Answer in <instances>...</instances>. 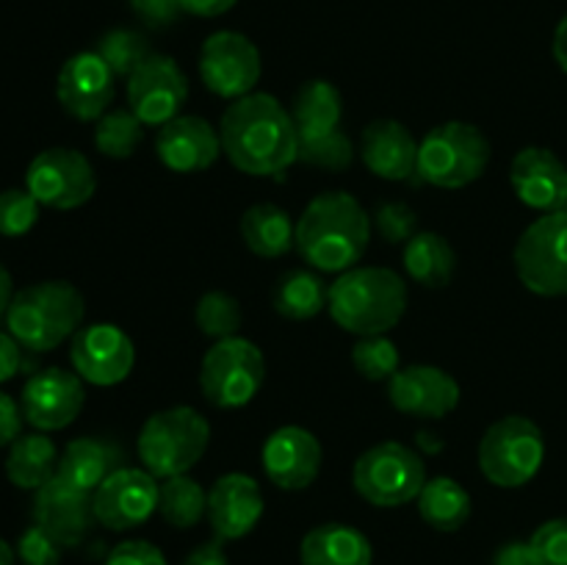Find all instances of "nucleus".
Instances as JSON below:
<instances>
[{
    "label": "nucleus",
    "mask_w": 567,
    "mask_h": 565,
    "mask_svg": "<svg viewBox=\"0 0 567 565\" xmlns=\"http://www.w3.org/2000/svg\"><path fill=\"white\" fill-rule=\"evenodd\" d=\"M221 153L233 166L255 177L286 172L299 158V138L291 111L266 92L233 100L219 122Z\"/></svg>",
    "instance_id": "nucleus-1"
},
{
    "label": "nucleus",
    "mask_w": 567,
    "mask_h": 565,
    "mask_svg": "<svg viewBox=\"0 0 567 565\" xmlns=\"http://www.w3.org/2000/svg\"><path fill=\"white\" fill-rule=\"evenodd\" d=\"M371 242V216L349 192H324L297 222V249L313 269L349 271Z\"/></svg>",
    "instance_id": "nucleus-2"
},
{
    "label": "nucleus",
    "mask_w": 567,
    "mask_h": 565,
    "mask_svg": "<svg viewBox=\"0 0 567 565\" xmlns=\"http://www.w3.org/2000/svg\"><path fill=\"white\" fill-rule=\"evenodd\" d=\"M330 316L354 336H385L408 310V286L385 266H358L330 286Z\"/></svg>",
    "instance_id": "nucleus-3"
},
{
    "label": "nucleus",
    "mask_w": 567,
    "mask_h": 565,
    "mask_svg": "<svg viewBox=\"0 0 567 565\" xmlns=\"http://www.w3.org/2000/svg\"><path fill=\"white\" fill-rule=\"evenodd\" d=\"M83 316L86 299L72 282L42 280L14 294L6 325L22 349L50 352L81 330Z\"/></svg>",
    "instance_id": "nucleus-4"
},
{
    "label": "nucleus",
    "mask_w": 567,
    "mask_h": 565,
    "mask_svg": "<svg viewBox=\"0 0 567 565\" xmlns=\"http://www.w3.org/2000/svg\"><path fill=\"white\" fill-rule=\"evenodd\" d=\"M210 443V424L188 404L158 410L138 432V460L155 480H169L192 471Z\"/></svg>",
    "instance_id": "nucleus-5"
},
{
    "label": "nucleus",
    "mask_w": 567,
    "mask_h": 565,
    "mask_svg": "<svg viewBox=\"0 0 567 565\" xmlns=\"http://www.w3.org/2000/svg\"><path fill=\"white\" fill-rule=\"evenodd\" d=\"M491 164V142L471 122H443L419 144L415 175L437 188H463Z\"/></svg>",
    "instance_id": "nucleus-6"
},
{
    "label": "nucleus",
    "mask_w": 567,
    "mask_h": 565,
    "mask_svg": "<svg viewBox=\"0 0 567 565\" xmlns=\"http://www.w3.org/2000/svg\"><path fill=\"white\" fill-rule=\"evenodd\" d=\"M546 460L543 430L526 415H504L480 441V469L496 487L532 482Z\"/></svg>",
    "instance_id": "nucleus-7"
},
{
    "label": "nucleus",
    "mask_w": 567,
    "mask_h": 565,
    "mask_svg": "<svg viewBox=\"0 0 567 565\" xmlns=\"http://www.w3.org/2000/svg\"><path fill=\"white\" fill-rule=\"evenodd\" d=\"M266 380V358L241 336L221 338L205 352L199 388L214 408L236 410L252 402Z\"/></svg>",
    "instance_id": "nucleus-8"
},
{
    "label": "nucleus",
    "mask_w": 567,
    "mask_h": 565,
    "mask_svg": "<svg viewBox=\"0 0 567 565\" xmlns=\"http://www.w3.org/2000/svg\"><path fill=\"white\" fill-rule=\"evenodd\" d=\"M352 482L374 507H402L419 499L421 487L426 485V465L421 454L404 443L385 441L360 454Z\"/></svg>",
    "instance_id": "nucleus-9"
},
{
    "label": "nucleus",
    "mask_w": 567,
    "mask_h": 565,
    "mask_svg": "<svg viewBox=\"0 0 567 565\" xmlns=\"http://www.w3.org/2000/svg\"><path fill=\"white\" fill-rule=\"evenodd\" d=\"M520 282L540 297H567V208L543 214L515 244Z\"/></svg>",
    "instance_id": "nucleus-10"
},
{
    "label": "nucleus",
    "mask_w": 567,
    "mask_h": 565,
    "mask_svg": "<svg viewBox=\"0 0 567 565\" xmlns=\"http://www.w3.org/2000/svg\"><path fill=\"white\" fill-rule=\"evenodd\" d=\"M25 188L39 199V205L72 210L94 197L97 177L83 153L72 147H50L28 164Z\"/></svg>",
    "instance_id": "nucleus-11"
},
{
    "label": "nucleus",
    "mask_w": 567,
    "mask_h": 565,
    "mask_svg": "<svg viewBox=\"0 0 567 565\" xmlns=\"http://www.w3.org/2000/svg\"><path fill=\"white\" fill-rule=\"evenodd\" d=\"M264 61L249 37L238 31H216L199 50V78L219 97L238 100L252 94L260 81Z\"/></svg>",
    "instance_id": "nucleus-12"
},
{
    "label": "nucleus",
    "mask_w": 567,
    "mask_h": 565,
    "mask_svg": "<svg viewBox=\"0 0 567 565\" xmlns=\"http://www.w3.org/2000/svg\"><path fill=\"white\" fill-rule=\"evenodd\" d=\"M188 100V78L175 59L153 53L127 78V105L144 125L164 127L181 116Z\"/></svg>",
    "instance_id": "nucleus-13"
},
{
    "label": "nucleus",
    "mask_w": 567,
    "mask_h": 565,
    "mask_svg": "<svg viewBox=\"0 0 567 565\" xmlns=\"http://www.w3.org/2000/svg\"><path fill=\"white\" fill-rule=\"evenodd\" d=\"M72 369L92 386H116L127 380L136 363L133 338L111 321H94L72 336Z\"/></svg>",
    "instance_id": "nucleus-14"
},
{
    "label": "nucleus",
    "mask_w": 567,
    "mask_h": 565,
    "mask_svg": "<svg viewBox=\"0 0 567 565\" xmlns=\"http://www.w3.org/2000/svg\"><path fill=\"white\" fill-rule=\"evenodd\" d=\"M158 496L161 485L150 471L122 465L92 493L94 518L114 532L136 530L158 510Z\"/></svg>",
    "instance_id": "nucleus-15"
},
{
    "label": "nucleus",
    "mask_w": 567,
    "mask_h": 565,
    "mask_svg": "<svg viewBox=\"0 0 567 565\" xmlns=\"http://www.w3.org/2000/svg\"><path fill=\"white\" fill-rule=\"evenodd\" d=\"M83 402H86L83 380L75 371L64 369L37 371L25 382L20 397L22 415L39 432H55L70 427L81 415Z\"/></svg>",
    "instance_id": "nucleus-16"
},
{
    "label": "nucleus",
    "mask_w": 567,
    "mask_h": 565,
    "mask_svg": "<svg viewBox=\"0 0 567 565\" xmlns=\"http://www.w3.org/2000/svg\"><path fill=\"white\" fill-rule=\"evenodd\" d=\"M114 72L100 53H75L61 64L55 81V97L61 109L81 122L100 120L114 103Z\"/></svg>",
    "instance_id": "nucleus-17"
},
{
    "label": "nucleus",
    "mask_w": 567,
    "mask_h": 565,
    "mask_svg": "<svg viewBox=\"0 0 567 565\" xmlns=\"http://www.w3.org/2000/svg\"><path fill=\"white\" fill-rule=\"evenodd\" d=\"M321 443L310 430L297 424L280 427L264 443V471L282 491H305L321 471Z\"/></svg>",
    "instance_id": "nucleus-18"
},
{
    "label": "nucleus",
    "mask_w": 567,
    "mask_h": 565,
    "mask_svg": "<svg viewBox=\"0 0 567 565\" xmlns=\"http://www.w3.org/2000/svg\"><path fill=\"white\" fill-rule=\"evenodd\" d=\"M92 493L70 485L59 474L44 482L33 496V524L48 530L66 548L78 546L94 524Z\"/></svg>",
    "instance_id": "nucleus-19"
},
{
    "label": "nucleus",
    "mask_w": 567,
    "mask_h": 565,
    "mask_svg": "<svg viewBox=\"0 0 567 565\" xmlns=\"http://www.w3.org/2000/svg\"><path fill=\"white\" fill-rule=\"evenodd\" d=\"M388 397L396 410L419 419H443L460 404V382L437 366H408L391 377Z\"/></svg>",
    "instance_id": "nucleus-20"
},
{
    "label": "nucleus",
    "mask_w": 567,
    "mask_h": 565,
    "mask_svg": "<svg viewBox=\"0 0 567 565\" xmlns=\"http://www.w3.org/2000/svg\"><path fill=\"white\" fill-rule=\"evenodd\" d=\"M264 491L249 474L233 471L219 476L208 491V521L219 541L249 535L264 518Z\"/></svg>",
    "instance_id": "nucleus-21"
},
{
    "label": "nucleus",
    "mask_w": 567,
    "mask_h": 565,
    "mask_svg": "<svg viewBox=\"0 0 567 565\" xmlns=\"http://www.w3.org/2000/svg\"><path fill=\"white\" fill-rule=\"evenodd\" d=\"M509 183L529 208L551 214L567 208V166L548 147H524L509 166Z\"/></svg>",
    "instance_id": "nucleus-22"
},
{
    "label": "nucleus",
    "mask_w": 567,
    "mask_h": 565,
    "mask_svg": "<svg viewBox=\"0 0 567 565\" xmlns=\"http://www.w3.org/2000/svg\"><path fill=\"white\" fill-rule=\"evenodd\" d=\"M155 150L166 170L192 175L210 170L221 153L219 131L203 116H175L155 136Z\"/></svg>",
    "instance_id": "nucleus-23"
},
{
    "label": "nucleus",
    "mask_w": 567,
    "mask_h": 565,
    "mask_svg": "<svg viewBox=\"0 0 567 565\" xmlns=\"http://www.w3.org/2000/svg\"><path fill=\"white\" fill-rule=\"evenodd\" d=\"M360 153L371 175L385 181H408L419 166V142L396 120L371 122L360 138Z\"/></svg>",
    "instance_id": "nucleus-24"
},
{
    "label": "nucleus",
    "mask_w": 567,
    "mask_h": 565,
    "mask_svg": "<svg viewBox=\"0 0 567 565\" xmlns=\"http://www.w3.org/2000/svg\"><path fill=\"white\" fill-rule=\"evenodd\" d=\"M122 460H125V452L114 441L75 438V441L66 443L55 474L70 485L81 487V491L94 493L114 471L122 469Z\"/></svg>",
    "instance_id": "nucleus-25"
},
{
    "label": "nucleus",
    "mask_w": 567,
    "mask_h": 565,
    "mask_svg": "<svg viewBox=\"0 0 567 565\" xmlns=\"http://www.w3.org/2000/svg\"><path fill=\"white\" fill-rule=\"evenodd\" d=\"M302 565H371L374 548L369 537L347 524H321L302 537Z\"/></svg>",
    "instance_id": "nucleus-26"
},
{
    "label": "nucleus",
    "mask_w": 567,
    "mask_h": 565,
    "mask_svg": "<svg viewBox=\"0 0 567 565\" xmlns=\"http://www.w3.org/2000/svg\"><path fill=\"white\" fill-rule=\"evenodd\" d=\"M341 92L330 81H308L299 86L293 97L291 120L297 127L299 144L316 142L321 136H330L341 127Z\"/></svg>",
    "instance_id": "nucleus-27"
},
{
    "label": "nucleus",
    "mask_w": 567,
    "mask_h": 565,
    "mask_svg": "<svg viewBox=\"0 0 567 565\" xmlns=\"http://www.w3.org/2000/svg\"><path fill=\"white\" fill-rule=\"evenodd\" d=\"M59 449L44 432H28L9 446L6 476L22 491H39L59 471Z\"/></svg>",
    "instance_id": "nucleus-28"
},
{
    "label": "nucleus",
    "mask_w": 567,
    "mask_h": 565,
    "mask_svg": "<svg viewBox=\"0 0 567 565\" xmlns=\"http://www.w3.org/2000/svg\"><path fill=\"white\" fill-rule=\"evenodd\" d=\"M241 238L260 258H282L297 244V225L275 203H258L244 210Z\"/></svg>",
    "instance_id": "nucleus-29"
},
{
    "label": "nucleus",
    "mask_w": 567,
    "mask_h": 565,
    "mask_svg": "<svg viewBox=\"0 0 567 565\" xmlns=\"http://www.w3.org/2000/svg\"><path fill=\"white\" fill-rule=\"evenodd\" d=\"M419 513L432 530L457 532L471 518V496L452 476H435L421 487Z\"/></svg>",
    "instance_id": "nucleus-30"
},
{
    "label": "nucleus",
    "mask_w": 567,
    "mask_h": 565,
    "mask_svg": "<svg viewBox=\"0 0 567 565\" xmlns=\"http://www.w3.org/2000/svg\"><path fill=\"white\" fill-rule=\"evenodd\" d=\"M404 266L415 282L426 288H443L454 277V249L441 233H415L404 244Z\"/></svg>",
    "instance_id": "nucleus-31"
},
{
    "label": "nucleus",
    "mask_w": 567,
    "mask_h": 565,
    "mask_svg": "<svg viewBox=\"0 0 567 565\" xmlns=\"http://www.w3.org/2000/svg\"><path fill=\"white\" fill-rule=\"evenodd\" d=\"M327 302H330V286L310 269L286 271L275 286V310L286 319H313L327 308Z\"/></svg>",
    "instance_id": "nucleus-32"
},
{
    "label": "nucleus",
    "mask_w": 567,
    "mask_h": 565,
    "mask_svg": "<svg viewBox=\"0 0 567 565\" xmlns=\"http://www.w3.org/2000/svg\"><path fill=\"white\" fill-rule=\"evenodd\" d=\"M158 510L169 526L192 530V526H197L203 521V515H208V493L192 476H169L161 485Z\"/></svg>",
    "instance_id": "nucleus-33"
},
{
    "label": "nucleus",
    "mask_w": 567,
    "mask_h": 565,
    "mask_svg": "<svg viewBox=\"0 0 567 565\" xmlns=\"http://www.w3.org/2000/svg\"><path fill=\"white\" fill-rule=\"evenodd\" d=\"M144 138V122L131 109L105 111L94 127V144L109 158H131Z\"/></svg>",
    "instance_id": "nucleus-34"
},
{
    "label": "nucleus",
    "mask_w": 567,
    "mask_h": 565,
    "mask_svg": "<svg viewBox=\"0 0 567 565\" xmlns=\"http://www.w3.org/2000/svg\"><path fill=\"white\" fill-rule=\"evenodd\" d=\"M194 319H197V327L205 332V336L216 338H233L241 330V302L236 297H230L227 291H208L203 294V299L197 302V310H194Z\"/></svg>",
    "instance_id": "nucleus-35"
},
{
    "label": "nucleus",
    "mask_w": 567,
    "mask_h": 565,
    "mask_svg": "<svg viewBox=\"0 0 567 565\" xmlns=\"http://www.w3.org/2000/svg\"><path fill=\"white\" fill-rule=\"evenodd\" d=\"M97 53L116 78H131L153 55L142 33L131 31V28H114L105 33L97 44Z\"/></svg>",
    "instance_id": "nucleus-36"
},
{
    "label": "nucleus",
    "mask_w": 567,
    "mask_h": 565,
    "mask_svg": "<svg viewBox=\"0 0 567 565\" xmlns=\"http://www.w3.org/2000/svg\"><path fill=\"white\" fill-rule=\"evenodd\" d=\"M352 363L365 380H391L399 371V347L388 336H363L354 343Z\"/></svg>",
    "instance_id": "nucleus-37"
},
{
    "label": "nucleus",
    "mask_w": 567,
    "mask_h": 565,
    "mask_svg": "<svg viewBox=\"0 0 567 565\" xmlns=\"http://www.w3.org/2000/svg\"><path fill=\"white\" fill-rule=\"evenodd\" d=\"M39 222V199L28 188L0 192V236L20 238Z\"/></svg>",
    "instance_id": "nucleus-38"
},
{
    "label": "nucleus",
    "mask_w": 567,
    "mask_h": 565,
    "mask_svg": "<svg viewBox=\"0 0 567 565\" xmlns=\"http://www.w3.org/2000/svg\"><path fill=\"white\" fill-rule=\"evenodd\" d=\"M354 158V147L349 142L347 133L338 127L332 131L330 136H321L316 142H305L299 144V158L310 166H321V170H332V172H343Z\"/></svg>",
    "instance_id": "nucleus-39"
},
{
    "label": "nucleus",
    "mask_w": 567,
    "mask_h": 565,
    "mask_svg": "<svg viewBox=\"0 0 567 565\" xmlns=\"http://www.w3.org/2000/svg\"><path fill=\"white\" fill-rule=\"evenodd\" d=\"M380 236L391 244H408L419 233V214L408 203H382L374 214Z\"/></svg>",
    "instance_id": "nucleus-40"
},
{
    "label": "nucleus",
    "mask_w": 567,
    "mask_h": 565,
    "mask_svg": "<svg viewBox=\"0 0 567 565\" xmlns=\"http://www.w3.org/2000/svg\"><path fill=\"white\" fill-rule=\"evenodd\" d=\"M537 565H567V518L546 521L529 541Z\"/></svg>",
    "instance_id": "nucleus-41"
},
{
    "label": "nucleus",
    "mask_w": 567,
    "mask_h": 565,
    "mask_svg": "<svg viewBox=\"0 0 567 565\" xmlns=\"http://www.w3.org/2000/svg\"><path fill=\"white\" fill-rule=\"evenodd\" d=\"M64 543L55 541L48 530H42L39 524L28 526L20 535L17 543V554L25 565H59L61 554H64Z\"/></svg>",
    "instance_id": "nucleus-42"
},
{
    "label": "nucleus",
    "mask_w": 567,
    "mask_h": 565,
    "mask_svg": "<svg viewBox=\"0 0 567 565\" xmlns=\"http://www.w3.org/2000/svg\"><path fill=\"white\" fill-rule=\"evenodd\" d=\"M105 565H166V557L155 543L125 541L111 548Z\"/></svg>",
    "instance_id": "nucleus-43"
},
{
    "label": "nucleus",
    "mask_w": 567,
    "mask_h": 565,
    "mask_svg": "<svg viewBox=\"0 0 567 565\" xmlns=\"http://www.w3.org/2000/svg\"><path fill=\"white\" fill-rule=\"evenodd\" d=\"M131 6L150 28H166L183 14L181 0H131Z\"/></svg>",
    "instance_id": "nucleus-44"
},
{
    "label": "nucleus",
    "mask_w": 567,
    "mask_h": 565,
    "mask_svg": "<svg viewBox=\"0 0 567 565\" xmlns=\"http://www.w3.org/2000/svg\"><path fill=\"white\" fill-rule=\"evenodd\" d=\"M22 435V408L0 391V446H11Z\"/></svg>",
    "instance_id": "nucleus-45"
},
{
    "label": "nucleus",
    "mask_w": 567,
    "mask_h": 565,
    "mask_svg": "<svg viewBox=\"0 0 567 565\" xmlns=\"http://www.w3.org/2000/svg\"><path fill=\"white\" fill-rule=\"evenodd\" d=\"M22 369V347L11 332H0V382H9Z\"/></svg>",
    "instance_id": "nucleus-46"
},
{
    "label": "nucleus",
    "mask_w": 567,
    "mask_h": 565,
    "mask_svg": "<svg viewBox=\"0 0 567 565\" xmlns=\"http://www.w3.org/2000/svg\"><path fill=\"white\" fill-rule=\"evenodd\" d=\"M493 565H537V563L529 543L513 541V543H504V546L498 548Z\"/></svg>",
    "instance_id": "nucleus-47"
},
{
    "label": "nucleus",
    "mask_w": 567,
    "mask_h": 565,
    "mask_svg": "<svg viewBox=\"0 0 567 565\" xmlns=\"http://www.w3.org/2000/svg\"><path fill=\"white\" fill-rule=\"evenodd\" d=\"M183 565H227L225 546H221L219 537L203 543V546H197L186 559H183Z\"/></svg>",
    "instance_id": "nucleus-48"
},
{
    "label": "nucleus",
    "mask_w": 567,
    "mask_h": 565,
    "mask_svg": "<svg viewBox=\"0 0 567 565\" xmlns=\"http://www.w3.org/2000/svg\"><path fill=\"white\" fill-rule=\"evenodd\" d=\"M238 0H181L183 14H194V17H219L225 11H230Z\"/></svg>",
    "instance_id": "nucleus-49"
},
{
    "label": "nucleus",
    "mask_w": 567,
    "mask_h": 565,
    "mask_svg": "<svg viewBox=\"0 0 567 565\" xmlns=\"http://www.w3.org/2000/svg\"><path fill=\"white\" fill-rule=\"evenodd\" d=\"M554 59L567 72V14L559 20L557 31H554Z\"/></svg>",
    "instance_id": "nucleus-50"
},
{
    "label": "nucleus",
    "mask_w": 567,
    "mask_h": 565,
    "mask_svg": "<svg viewBox=\"0 0 567 565\" xmlns=\"http://www.w3.org/2000/svg\"><path fill=\"white\" fill-rule=\"evenodd\" d=\"M11 299H14V282H11V271L0 264V319L9 314Z\"/></svg>",
    "instance_id": "nucleus-51"
},
{
    "label": "nucleus",
    "mask_w": 567,
    "mask_h": 565,
    "mask_svg": "<svg viewBox=\"0 0 567 565\" xmlns=\"http://www.w3.org/2000/svg\"><path fill=\"white\" fill-rule=\"evenodd\" d=\"M0 565H14V548L0 537Z\"/></svg>",
    "instance_id": "nucleus-52"
}]
</instances>
